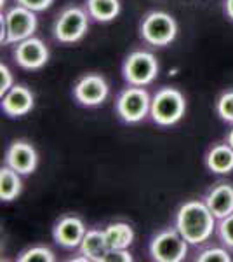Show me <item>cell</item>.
<instances>
[{"mask_svg": "<svg viewBox=\"0 0 233 262\" xmlns=\"http://www.w3.org/2000/svg\"><path fill=\"white\" fill-rule=\"evenodd\" d=\"M89 12L82 7H66L54 23V37L61 44H75L82 40L89 30Z\"/></svg>", "mask_w": 233, "mask_h": 262, "instance_id": "cell-5", "label": "cell"}, {"mask_svg": "<svg viewBox=\"0 0 233 262\" xmlns=\"http://www.w3.org/2000/svg\"><path fill=\"white\" fill-rule=\"evenodd\" d=\"M86 9L91 18L99 23H108L120 14V2L118 0H86Z\"/></svg>", "mask_w": 233, "mask_h": 262, "instance_id": "cell-18", "label": "cell"}, {"mask_svg": "<svg viewBox=\"0 0 233 262\" xmlns=\"http://www.w3.org/2000/svg\"><path fill=\"white\" fill-rule=\"evenodd\" d=\"M14 86V77L7 65H0V96H4L11 88Z\"/></svg>", "mask_w": 233, "mask_h": 262, "instance_id": "cell-24", "label": "cell"}, {"mask_svg": "<svg viewBox=\"0 0 233 262\" xmlns=\"http://www.w3.org/2000/svg\"><path fill=\"white\" fill-rule=\"evenodd\" d=\"M19 262H54L56 260V257H54V252L50 250V248L47 247H42V245H39V247H32L28 248V250H24L21 255L18 257Z\"/></svg>", "mask_w": 233, "mask_h": 262, "instance_id": "cell-20", "label": "cell"}, {"mask_svg": "<svg viewBox=\"0 0 233 262\" xmlns=\"http://www.w3.org/2000/svg\"><path fill=\"white\" fill-rule=\"evenodd\" d=\"M204 201L218 221L228 217V215L233 213V185L226 184V182L216 184L214 187L205 194Z\"/></svg>", "mask_w": 233, "mask_h": 262, "instance_id": "cell-14", "label": "cell"}, {"mask_svg": "<svg viewBox=\"0 0 233 262\" xmlns=\"http://www.w3.org/2000/svg\"><path fill=\"white\" fill-rule=\"evenodd\" d=\"M122 74L129 82V86L145 88L153 82L159 75V61H157L155 54L148 53V51H134L125 58Z\"/></svg>", "mask_w": 233, "mask_h": 262, "instance_id": "cell-6", "label": "cell"}, {"mask_svg": "<svg viewBox=\"0 0 233 262\" xmlns=\"http://www.w3.org/2000/svg\"><path fill=\"white\" fill-rule=\"evenodd\" d=\"M54 0H16V4L23 7H28V9L35 11V12H40V11H45L53 6Z\"/></svg>", "mask_w": 233, "mask_h": 262, "instance_id": "cell-26", "label": "cell"}, {"mask_svg": "<svg viewBox=\"0 0 233 262\" xmlns=\"http://www.w3.org/2000/svg\"><path fill=\"white\" fill-rule=\"evenodd\" d=\"M226 142L230 143V145L233 147V128L228 131V135H226Z\"/></svg>", "mask_w": 233, "mask_h": 262, "instance_id": "cell-28", "label": "cell"}, {"mask_svg": "<svg viewBox=\"0 0 233 262\" xmlns=\"http://www.w3.org/2000/svg\"><path fill=\"white\" fill-rule=\"evenodd\" d=\"M198 262H230L231 257H230V252L228 250H223V248H218V247H213V248H205V250H202L200 253L197 255Z\"/></svg>", "mask_w": 233, "mask_h": 262, "instance_id": "cell-22", "label": "cell"}, {"mask_svg": "<svg viewBox=\"0 0 233 262\" xmlns=\"http://www.w3.org/2000/svg\"><path fill=\"white\" fill-rule=\"evenodd\" d=\"M37 163H39V156L37 150L33 149L32 143L18 140L11 143L9 149L6 152V164L16 170L19 175H30L35 171Z\"/></svg>", "mask_w": 233, "mask_h": 262, "instance_id": "cell-12", "label": "cell"}, {"mask_svg": "<svg viewBox=\"0 0 233 262\" xmlns=\"http://www.w3.org/2000/svg\"><path fill=\"white\" fill-rule=\"evenodd\" d=\"M218 236H219V239L226 245V247L233 248V213L219 221V224H218Z\"/></svg>", "mask_w": 233, "mask_h": 262, "instance_id": "cell-23", "label": "cell"}, {"mask_svg": "<svg viewBox=\"0 0 233 262\" xmlns=\"http://www.w3.org/2000/svg\"><path fill=\"white\" fill-rule=\"evenodd\" d=\"M87 232V227L82 219L75 215H65L56 222L53 229V238L59 247L63 248H79L84 236Z\"/></svg>", "mask_w": 233, "mask_h": 262, "instance_id": "cell-11", "label": "cell"}, {"mask_svg": "<svg viewBox=\"0 0 233 262\" xmlns=\"http://www.w3.org/2000/svg\"><path fill=\"white\" fill-rule=\"evenodd\" d=\"M103 262H133V255L127 248H115L107 253Z\"/></svg>", "mask_w": 233, "mask_h": 262, "instance_id": "cell-25", "label": "cell"}, {"mask_svg": "<svg viewBox=\"0 0 233 262\" xmlns=\"http://www.w3.org/2000/svg\"><path fill=\"white\" fill-rule=\"evenodd\" d=\"M188 245L177 229H164L151 239L150 255L157 262H181L188 255Z\"/></svg>", "mask_w": 233, "mask_h": 262, "instance_id": "cell-7", "label": "cell"}, {"mask_svg": "<svg viewBox=\"0 0 233 262\" xmlns=\"http://www.w3.org/2000/svg\"><path fill=\"white\" fill-rule=\"evenodd\" d=\"M151 107V98L141 86H131L118 95L115 101V111L122 121L134 124L148 116Z\"/></svg>", "mask_w": 233, "mask_h": 262, "instance_id": "cell-8", "label": "cell"}, {"mask_svg": "<svg viewBox=\"0 0 233 262\" xmlns=\"http://www.w3.org/2000/svg\"><path fill=\"white\" fill-rule=\"evenodd\" d=\"M23 182H21L19 173L12 170L11 166H4L0 170V200L12 201L21 194Z\"/></svg>", "mask_w": 233, "mask_h": 262, "instance_id": "cell-19", "label": "cell"}, {"mask_svg": "<svg viewBox=\"0 0 233 262\" xmlns=\"http://www.w3.org/2000/svg\"><path fill=\"white\" fill-rule=\"evenodd\" d=\"M110 93L108 82L105 81V77L97 74H87L82 79H79V82L73 88V96L80 105L86 107H96L101 105L107 100Z\"/></svg>", "mask_w": 233, "mask_h": 262, "instance_id": "cell-9", "label": "cell"}, {"mask_svg": "<svg viewBox=\"0 0 233 262\" xmlns=\"http://www.w3.org/2000/svg\"><path fill=\"white\" fill-rule=\"evenodd\" d=\"M186 112V100L176 88H160L151 98L150 116L159 126H174L183 119Z\"/></svg>", "mask_w": 233, "mask_h": 262, "instance_id": "cell-2", "label": "cell"}, {"mask_svg": "<svg viewBox=\"0 0 233 262\" xmlns=\"http://www.w3.org/2000/svg\"><path fill=\"white\" fill-rule=\"evenodd\" d=\"M80 253L84 255L86 260L92 262H103L107 253L110 252V245L107 242V234L105 229H87L86 236H84L82 243L79 247Z\"/></svg>", "mask_w": 233, "mask_h": 262, "instance_id": "cell-15", "label": "cell"}, {"mask_svg": "<svg viewBox=\"0 0 233 262\" xmlns=\"http://www.w3.org/2000/svg\"><path fill=\"white\" fill-rule=\"evenodd\" d=\"M205 164L209 171L216 175H228L233 171V147L228 142L216 143L205 156Z\"/></svg>", "mask_w": 233, "mask_h": 262, "instance_id": "cell-16", "label": "cell"}, {"mask_svg": "<svg viewBox=\"0 0 233 262\" xmlns=\"http://www.w3.org/2000/svg\"><path fill=\"white\" fill-rule=\"evenodd\" d=\"M39 27V19L35 11L23 6H16L2 16V46L7 44H19V42L33 37Z\"/></svg>", "mask_w": 233, "mask_h": 262, "instance_id": "cell-3", "label": "cell"}, {"mask_svg": "<svg viewBox=\"0 0 233 262\" xmlns=\"http://www.w3.org/2000/svg\"><path fill=\"white\" fill-rule=\"evenodd\" d=\"M107 242L110 245V250L115 248H129L134 242V231L127 222H112L105 227Z\"/></svg>", "mask_w": 233, "mask_h": 262, "instance_id": "cell-17", "label": "cell"}, {"mask_svg": "<svg viewBox=\"0 0 233 262\" xmlns=\"http://www.w3.org/2000/svg\"><path fill=\"white\" fill-rule=\"evenodd\" d=\"M224 12L233 21V0H224Z\"/></svg>", "mask_w": 233, "mask_h": 262, "instance_id": "cell-27", "label": "cell"}, {"mask_svg": "<svg viewBox=\"0 0 233 262\" xmlns=\"http://www.w3.org/2000/svg\"><path fill=\"white\" fill-rule=\"evenodd\" d=\"M35 105L33 93L27 86H12L6 95L2 96V111L9 117H23L32 111Z\"/></svg>", "mask_w": 233, "mask_h": 262, "instance_id": "cell-13", "label": "cell"}, {"mask_svg": "<svg viewBox=\"0 0 233 262\" xmlns=\"http://www.w3.org/2000/svg\"><path fill=\"white\" fill-rule=\"evenodd\" d=\"M14 60L24 70H40L49 61V49L40 39L30 37L16 46Z\"/></svg>", "mask_w": 233, "mask_h": 262, "instance_id": "cell-10", "label": "cell"}, {"mask_svg": "<svg viewBox=\"0 0 233 262\" xmlns=\"http://www.w3.org/2000/svg\"><path fill=\"white\" fill-rule=\"evenodd\" d=\"M177 35V23L171 14L164 11H151L141 21V37L150 46L164 48Z\"/></svg>", "mask_w": 233, "mask_h": 262, "instance_id": "cell-4", "label": "cell"}, {"mask_svg": "<svg viewBox=\"0 0 233 262\" xmlns=\"http://www.w3.org/2000/svg\"><path fill=\"white\" fill-rule=\"evenodd\" d=\"M216 221L205 201H186L176 213V229L190 245H202L218 229Z\"/></svg>", "mask_w": 233, "mask_h": 262, "instance_id": "cell-1", "label": "cell"}, {"mask_svg": "<svg viewBox=\"0 0 233 262\" xmlns=\"http://www.w3.org/2000/svg\"><path fill=\"white\" fill-rule=\"evenodd\" d=\"M216 112L223 121L233 124V91H226L219 96L216 101Z\"/></svg>", "mask_w": 233, "mask_h": 262, "instance_id": "cell-21", "label": "cell"}]
</instances>
